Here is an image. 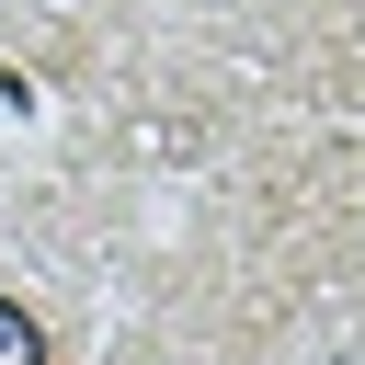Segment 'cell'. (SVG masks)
I'll use <instances>...</instances> for the list:
<instances>
[{"label":"cell","instance_id":"cell-1","mask_svg":"<svg viewBox=\"0 0 365 365\" xmlns=\"http://www.w3.org/2000/svg\"><path fill=\"white\" fill-rule=\"evenodd\" d=\"M0 365H46V319H34L11 285H0Z\"/></svg>","mask_w":365,"mask_h":365}]
</instances>
